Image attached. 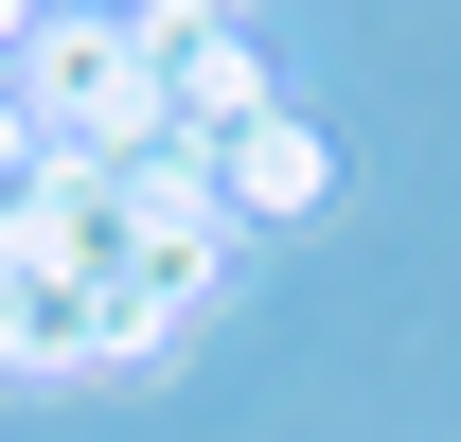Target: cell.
<instances>
[{"label":"cell","instance_id":"1","mask_svg":"<svg viewBox=\"0 0 461 442\" xmlns=\"http://www.w3.org/2000/svg\"><path fill=\"white\" fill-rule=\"evenodd\" d=\"M18 107H36V142H54V160H160V142H177L160 71H142V18H89V0H54V18H36Z\"/></svg>","mask_w":461,"mask_h":442},{"label":"cell","instance_id":"2","mask_svg":"<svg viewBox=\"0 0 461 442\" xmlns=\"http://www.w3.org/2000/svg\"><path fill=\"white\" fill-rule=\"evenodd\" d=\"M107 266H124V160H54L36 142V177L0 195V301H107Z\"/></svg>","mask_w":461,"mask_h":442},{"label":"cell","instance_id":"3","mask_svg":"<svg viewBox=\"0 0 461 442\" xmlns=\"http://www.w3.org/2000/svg\"><path fill=\"white\" fill-rule=\"evenodd\" d=\"M142 71H160L177 142H249V124L285 107V89H267V54H249L230 18H177V0H142Z\"/></svg>","mask_w":461,"mask_h":442},{"label":"cell","instance_id":"4","mask_svg":"<svg viewBox=\"0 0 461 442\" xmlns=\"http://www.w3.org/2000/svg\"><path fill=\"white\" fill-rule=\"evenodd\" d=\"M320 195H338V142H320L302 107H267L249 142H213V213H230V230H302Z\"/></svg>","mask_w":461,"mask_h":442},{"label":"cell","instance_id":"5","mask_svg":"<svg viewBox=\"0 0 461 442\" xmlns=\"http://www.w3.org/2000/svg\"><path fill=\"white\" fill-rule=\"evenodd\" d=\"M18 177H36V107L0 89V195H18Z\"/></svg>","mask_w":461,"mask_h":442},{"label":"cell","instance_id":"6","mask_svg":"<svg viewBox=\"0 0 461 442\" xmlns=\"http://www.w3.org/2000/svg\"><path fill=\"white\" fill-rule=\"evenodd\" d=\"M36 18H54V0H0V54H36Z\"/></svg>","mask_w":461,"mask_h":442},{"label":"cell","instance_id":"7","mask_svg":"<svg viewBox=\"0 0 461 442\" xmlns=\"http://www.w3.org/2000/svg\"><path fill=\"white\" fill-rule=\"evenodd\" d=\"M177 18H230V0H177Z\"/></svg>","mask_w":461,"mask_h":442}]
</instances>
